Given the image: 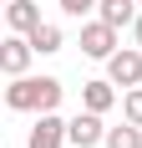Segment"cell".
<instances>
[{
	"label": "cell",
	"instance_id": "cell-1",
	"mask_svg": "<svg viewBox=\"0 0 142 148\" xmlns=\"http://www.w3.org/2000/svg\"><path fill=\"white\" fill-rule=\"evenodd\" d=\"M61 92L66 87H61L56 77H10L5 107H10V112H56Z\"/></svg>",
	"mask_w": 142,
	"mask_h": 148
},
{
	"label": "cell",
	"instance_id": "cell-2",
	"mask_svg": "<svg viewBox=\"0 0 142 148\" xmlns=\"http://www.w3.org/2000/svg\"><path fill=\"white\" fill-rule=\"evenodd\" d=\"M107 77H112L117 87H142V46H122V51H112L107 56Z\"/></svg>",
	"mask_w": 142,
	"mask_h": 148
},
{
	"label": "cell",
	"instance_id": "cell-3",
	"mask_svg": "<svg viewBox=\"0 0 142 148\" xmlns=\"http://www.w3.org/2000/svg\"><path fill=\"white\" fill-rule=\"evenodd\" d=\"M30 56H36V46H30V36H20V31H10V36L0 41V72L5 77H26Z\"/></svg>",
	"mask_w": 142,
	"mask_h": 148
},
{
	"label": "cell",
	"instance_id": "cell-4",
	"mask_svg": "<svg viewBox=\"0 0 142 148\" xmlns=\"http://www.w3.org/2000/svg\"><path fill=\"white\" fill-rule=\"evenodd\" d=\"M81 51H86V56H97V61H107V56L117 51V26H107L101 15H97V21H86V26H81Z\"/></svg>",
	"mask_w": 142,
	"mask_h": 148
},
{
	"label": "cell",
	"instance_id": "cell-5",
	"mask_svg": "<svg viewBox=\"0 0 142 148\" xmlns=\"http://www.w3.org/2000/svg\"><path fill=\"white\" fill-rule=\"evenodd\" d=\"M101 138H107V128H101V112H91V107L66 123V143H76V148H97Z\"/></svg>",
	"mask_w": 142,
	"mask_h": 148
},
{
	"label": "cell",
	"instance_id": "cell-6",
	"mask_svg": "<svg viewBox=\"0 0 142 148\" xmlns=\"http://www.w3.org/2000/svg\"><path fill=\"white\" fill-rule=\"evenodd\" d=\"M66 143V118H56V112H41V123L30 128L26 148H61Z\"/></svg>",
	"mask_w": 142,
	"mask_h": 148
},
{
	"label": "cell",
	"instance_id": "cell-7",
	"mask_svg": "<svg viewBox=\"0 0 142 148\" xmlns=\"http://www.w3.org/2000/svg\"><path fill=\"white\" fill-rule=\"evenodd\" d=\"M5 26L20 31V36H30V31L41 26V5H36V0H10V5H5Z\"/></svg>",
	"mask_w": 142,
	"mask_h": 148
},
{
	"label": "cell",
	"instance_id": "cell-8",
	"mask_svg": "<svg viewBox=\"0 0 142 148\" xmlns=\"http://www.w3.org/2000/svg\"><path fill=\"white\" fill-rule=\"evenodd\" d=\"M81 107L112 112V107H117V82H112V77H107V82H86V87H81Z\"/></svg>",
	"mask_w": 142,
	"mask_h": 148
},
{
	"label": "cell",
	"instance_id": "cell-9",
	"mask_svg": "<svg viewBox=\"0 0 142 148\" xmlns=\"http://www.w3.org/2000/svg\"><path fill=\"white\" fill-rule=\"evenodd\" d=\"M97 15L107 26H132L137 21V0H97Z\"/></svg>",
	"mask_w": 142,
	"mask_h": 148
},
{
	"label": "cell",
	"instance_id": "cell-10",
	"mask_svg": "<svg viewBox=\"0 0 142 148\" xmlns=\"http://www.w3.org/2000/svg\"><path fill=\"white\" fill-rule=\"evenodd\" d=\"M30 46H36L41 56H51V51H61V26H51V21H41V26L30 31Z\"/></svg>",
	"mask_w": 142,
	"mask_h": 148
},
{
	"label": "cell",
	"instance_id": "cell-11",
	"mask_svg": "<svg viewBox=\"0 0 142 148\" xmlns=\"http://www.w3.org/2000/svg\"><path fill=\"white\" fill-rule=\"evenodd\" d=\"M107 148H142V128L137 123H122V128H107V138H101Z\"/></svg>",
	"mask_w": 142,
	"mask_h": 148
},
{
	"label": "cell",
	"instance_id": "cell-12",
	"mask_svg": "<svg viewBox=\"0 0 142 148\" xmlns=\"http://www.w3.org/2000/svg\"><path fill=\"white\" fill-rule=\"evenodd\" d=\"M122 118L142 128V87H127V92H122Z\"/></svg>",
	"mask_w": 142,
	"mask_h": 148
},
{
	"label": "cell",
	"instance_id": "cell-13",
	"mask_svg": "<svg viewBox=\"0 0 142 148\" xmlns=\"http://www.w3.org/2000/svg\"><path fill=\"white\" fill-rule=\"evenodd\" d=\"M56 5H61L66 15H76V21H81L86 10H97V0H56Z\"/></svg>",
	"mask_w": 142,
	"mask_h": 148
},
{
	"label": "cell",
	"instance_id": "cell-14",
	"mask_svg": "<svg viewBox=\"0 0 142 148\" xmlns=\"http://www.w3.org/2000/svg\"><path fill=\"white\" fill-rule=\"evenodd\" d=\"M132 36H137V46H142V15H137V21H132Z\"/></svg>",
	"mask_w": 142,
	"mask_h": 148
},
{
	"label": "cell",
	"instance_id": "cell-15",
	"mask_svg": "<svg viewBox=\"0 0 142 148\" xmlns=\"http://www.w3.org/2000/svg\"><path fill=\"white\" fill-rule=\"evenodd\" d=\"M0 5H10V0H0Z\"/></svg>",
	"mask_w": 142,
	"mask_h": 148
}]
</instances>
